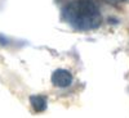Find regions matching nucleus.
<instances>
[{
    "label": "nucleus",
    "instance_id": "nucleus-1",
    "mask_svg": "<svg viewBox=\"0 0 129 118\" xmlns=\"http://www.w3.org/2000/svg\"><path fill=\"white\" fill-rule=\"evenodd\" d=\"M62 18L78 31L95 30L102 22L100 8L93 0H71L63 7Z\"/></svg>",
    "mask_w": 129,
    "mask_h": 118
},
{
    "label": "nucleus",
    "instance_id": "nucleus-2",
    "mask_svg": "<svg viewBox=\"0 0 129 118\" xmlns=\"http://www.w3.org/2000/svg\"><path fill=\"white\" fill-rule=\"evenodd\" d=\"M52 82L57 87H67L72 82V74L66 69H57L52 74Z\"/></svg>",
    "mask_w": 129,
    "mask_h": 118
},
{
    "label": "nucleus",
    "instance_id": "nucleus-3",
    "mask_svg": "<svg viewBox=\"0 0 129 118\" xmlns=\"http://www.w3.org/2000/svg\"><path fill=\"white\" fill-rule=\"evenodd\" d=\"M30 103L32 105L35 112L40 113V112H44L47 108V99L41 95H34L30 98Z\"/></svg>",
    "mask_w": 129,
    "mask_h": 118
},
{
    "label": "nucleus",
    "instance_id": "nucleus-4",
    "mask_svg": "<svg viewBox=\"0 0 129 118\" xmlns=\"http://www.w3.org/2000/svg\"><path fill=\"white\" fill-rule=\"evenodd\" d=\"M116 2H129V0H116Z\"/></svg>",
    "mask_w": 129,
    "mask_h": 118
}]
</instances>
